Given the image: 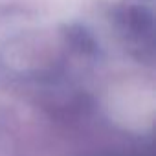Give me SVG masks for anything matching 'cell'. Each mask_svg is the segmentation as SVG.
Wrapping results in <instances>:
<instances>
[{
    "instance_id": "6da1fadb",
    "label": "cell",
    "mask_w": 156,
    "mask_h": 156,
    "mask_svg": "<svg viewBox=\"0 0 156 156\" xmlns=\"http://www.w3.org/2000/svg\"><path fill=\"white\" fill-rule=\"evenodd\" d=\"M118 31L136 46L152 51L154 39V11L152 0H123L114 9Z\"/></svg>"
},
{
    "instance_id": "7a4b0ae2",
    "label": "cell",
    "mask_w": 156,
    "mask_h": 156,
    "mask_svg": "<svg viewBox=\"0 0 156 156\" xmlns=\"http://www.w3.org/2000/svg\"><path fill=\"white\" fill-rule=\"evenodd\" d=\"M61 31H62L64 41L73 50H79V51H85V53L96 51V48H98L96 39H94V35L90 33V30L87 26L77 24V22H72V24H64L61 28Z\"/></svg>"
}]
</instances>
